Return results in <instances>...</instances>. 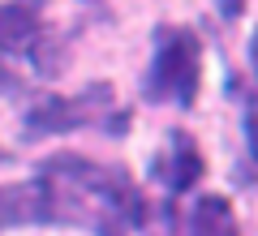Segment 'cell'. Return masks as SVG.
Wrapping results in <instances>:
<instances>
[{
	"instance_id": "cell-1",
	"label": "cell",
	"mask_w": 258,
	"mask_h": 236,
	"mask_svg": "<svg viewBox=\"0 0 258 236\" xmlns=\"http://www.w3.org/2000/svg\"><path fill=\"white\" fill-rule=\"evenodd\" d=\"M198 91H203V35L194 26L159 22L151 30V64L142 77L147 103L194 108Z\"/></svg>"
},
{
	"instance_id": "cell-7",
	"label": "cell",
	"mask_w": 258,
	"mask_h": 236,
	"mask_svg": "<svg viewBox=\"0 0 258 236\" xmlns=\"http://www.w3.org/2000/svg\"><path fill=\"white\" fill-rule=\"evenodd\" d=\"M0 95H22V77H18V69H9L5 60H0Z\"/></svg>"
},
{
	"instance_id": "cell-4",
	"label": "cell",
	"mask_w": 258,
	"mask_h": 236,
	"mask_svg": "<svg viewBox=\"0 0 258 236\" xmlns=\"http://www.w3.org/2000/svg\"><path fill=\"white\" fill-rule=\"evenodd\" d=\"M52 35L47 0H0V56H26Z\"/></svg>"
},
{
	"instance_id": "cell-5",
	"label": "cell",
	"mask_w": 258,
	"mask_h": 236,
	"mask_svg": "<svg viewBox=\"0 0 258 236\" xmlns=\"http://www.w3.org/2000/svg\"><path fill=\"white\" fill-rule=\"evenodd\" d=\"M189 236H237V215L224 193H203L189 210Z\"/></svg>"
},
{
	"instance_id": "cell-6",
	"label": "cell",
	"mask_w": 258,
	"mask_h": 236,
	"mask_svg": "<svg viewBox=\"0 0 258 236\" xmlns=\"http://www.w3.org/2000/svg\"><path fill=\"white\" fill-rule=\"evenodd\" d=\"M245 5L249 0H215V13H220L224 22H241L245 18Z\"/></svg>"
},
{
	"instance_id": "cell-8",
	"label": "cell",
	"mask_w": 258,
	"mask_h": 236,
	"mask_svg": "<svg viewBox=\"0 0 258 236\" xmlns=\"http://www.w3.org/2000/svg\"><path fill=\"white\" fill-rule=\"evenodd\" d=\"M5 164H9V150H5V146H0V168H5Z\"/></svg>"
},
{
	"instance_id": "cell-2",
	"label": "cell",
	"mask_w": 258,
	"mask_h": 236,
	"mask_svg": "<svg viewBox=\"0 0 258 236\" xmlns=\"http://www.w3.org/2000/svg\"><path fill=\"white\" fill-rule=\"evenodd\" d=\"M116 108V86L112 82H91L74 95L47 91L22 116V142H43V137H60L86 125H103V116Z\"/></svg>"
},
{
	"instance_id": "cell-3",
	"label": "cell",
	"mask_w": 258,
	"mask_h": 236,
	"mask_svg": "<svg viewBox=\"0 0 258 236\" xmlns=\"http://www.w3.org/2000/svg\"><path fill=\"white\" fill-rule=\"evenodd\" d=\"M203 172H207L203 146L194 142V133H185V129H172L168 142H164V150L151 159V181L168 193V202L181 198V193H189L194 185L203 181Z\"/></svg>"
},
{
	"instance_id": "cell-9",
	"label": "cell",
	"mask_w": 258,
	"mask_h": 236,
	"mask_svg": "<svg viewBox=\"0 0 258 236\" xmlns=\"http://www.w3.org/2000/svg\"><path fill=\"white\" fill-rule=\"evenodd\" d=\"M86 5H95V9H99V13H103V0H86Z\"/></svg>"
}]
</instances>
